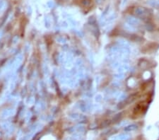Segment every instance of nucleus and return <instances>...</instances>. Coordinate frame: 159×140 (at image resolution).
<instances>
[{
	"label": "nucleus",
	"instance_id": "1",
	"mask_svg": "<svg viewBox=\"0 0 159 140\" xmlns=\"http://www.w3.org/2000/svg\"><path fill=\"white\" fill-rule=\"evenodd\" d=\"M146 109H147V106H146L145 104H144V102L141 101L136 105L135 108L134 109L133 114H134V115H139V114H141V113L143 114V112L146 110Z\"/></svg>",
	"mask_w": 159,
	"mask_h": 140
}]
</instances>
